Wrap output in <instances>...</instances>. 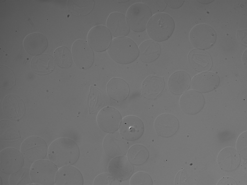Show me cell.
Returning <instances> with one entry per match:
<instances>
[{"instance_id":"6da1fadb","label":"cell","mask_w":247,"mask_h":185,"mask_svg":"<svg viewBox=\"0 0 247 185\" xmlns=\"http://www.w3.org/2000/svg\"><path fill=\"white\" fill-rule=\"evenodd\" d=\"M47 154L49 160L57 166L61 167L75 163L79 158V150L74 141L68 138H61L51 143Z\"/></svg>"},{"instance_id":"7a4b0ae2","label":"cell","mask_w":247,"mask_h":185,"mask_svg":"<svg viewBox=\"0 0 247 185\" xmlns=\"http://www.w3.org/2000/svg\"><path fill=\"white\" fill-rule=\"evenodd\" d=\"M111 58L116 62L126 64L135 60L139 55V50L136 43L126 37L114 39L107 50Z\"/></svg>"},{"instance_id":"3957f363","label":"cell","mask_w":247,"mask_h":185,"mask_svg":"<svg viewBox=\"0 0 247 185\" xmlns=\"http://www.w3.org/2000/svg\"><path fill=\"white\" fill-rule=\"evenodd\" d=\"M174 27V23L172 18L166 13H160L152 17L147 25V31L153 39L162 41L170 36Z\"/></svg>"},{"instance_id":"277c9868","label":"cell","mask_w":247,"mask_h":185,"mask_svg":"<svg viewBox=\"0 0 247 185\" xmlns=\"http://www.w3.org/2000/svg\"><path fill=\"white\" fill-rule=\"evenodd\" d=\"M57 166L50 160H41L33 163L30 169L32 181L38 185H53L57 172Z\"/></svg>"},{"instance_id":"5b68a950","label":"cell","mask_w":247,"mask_h":185,"mask_svg":"<svg viewBox=\"0 0 247 185\" xmlns=\"http://www.w3.org/2000/svg\"><path fill=\"white\" fill-rule=\"evenodd\" d=\"M20 151L26 161L33 163L44 158L48 152L47 145L41 138L31 136L23 142Z\"/></svg>"},{"instance_id":"8992f818","label":"cell","mask_w":247,"mask_h":185,"mask_svg":"<svg viewBox=\"0 0 247 185\" xmlns=\"http://www.w3.org/2000/svg\"><path fill=\"white\" fill-rule=\"evenodd\" d=\"M152 13L145 4L136 3L132 5L128 9L126 18L128 24L133 31L140 32L146 28L151 17Z\"/></svg>"},{"instance_id":"52a82bcc","label":"cell","mask_w":247,"mask_h":185,"mask_svg":"<svg viewBox=\"0 0 247 185\" xmlns=\"http://www.w3.org/2000/svg\"><path fill=\"white\" fill-rule=\"evenodd\" d=\"M190 38L192 44L200 49H207L215 43L216 35L214 30L205 24L198 25L191 30Z\"/></svg>"},{"instance_id":"ba28073f","label":"cell","mask_w":247,"mask_h":185,"mask_svg":"<svg viewBox=\"0 0 247 185\" xmlns=\"http://www.w3.org/2000/svg\"><path fill=\"white\" fill-rule=\"evenodd\" d=\"M23 157L18 149L12 147L5 148L0 152V169L3 173L13 174L22 167Z\"/></svg>"},{"instance_id":"9c48e42d","label":"cell","mask_w":247,"mask_h":185,"mask_svg":"<svg viewBox=\"0 0 247 185\" xmlns=\"http://www.w3.org/2000/svg\"><path fill=\"white\" fill-rule=\"evenodd\" d=\"M103 147L105 153L108 156L115 158L125 154L128 148L126 139L117 132L110 133L105 137Z\"/></svg>"},{"instance_id":"30bf717a","label":"cell","mask_w":247,"mask_h":185,"mask_svg":"<svg viewBox=\"0 0 247 185\" xmlns=\"http://www.w3.org/2000/svg\"><path fill=\"white\" fill-rule=\"evenodd\" d=\"M72 52L74 61L79 68L86 69L92 65L93 53L86 41L78 39L74 42L72 45Z\"/></svg>"},{"instance_id":"8fae6325","label":"cell","mask_w":247,"mask_h":185,"mask_svg":"<svg viewBox=\"0 0 247 185\" xmlns=\"http://www.w3.org/2000/svg\"><path fill=\"white\" fill-rule=\"evenodd\" d=\"M119 130L124 138L132 141L138 139L142 136L144 126L140 118L134 116H128L122 119Z\"/></svg>"},{"instance_id":"7c38bea8","label":"cell","mask_w":247,"mask_h":185,"mask_svg":"<svg viewBox=\"0 0 247 185\" xmlns=\"http://www.w3.org/2000/svg\"><path fill=\"white\" fill-rule=\"evenodd\" d=\"M111 39L109 30L103 25L97 26L91 29L87 37L90 47L97 51L106 50L110 43Z\"/></svg>"},{"instance_id":"4fadbf2b","label":"cell","mask_w":247,"mask_h":185,"mask_svg":"<svg viewBox=\"0 0 247 185\" xmlns=\"http://www.w3.org/2000/svg\"><path fill=\"white\" fill-rule=\"evenodd\" d=\"M121 117L119 111L111 107H107L98 114L97 121L99 127L103 131L112 133L119 128Z\"/></svg>"},{"instance_id":"5bb4252c","label":"cell","mask_w":247,"mask_h":185,"mask_svg":"<svg viewBox=\"0 0 247 185\" xmlns=\"http://www.w3.org/2000/svg\"><path fill=\"white\" fill-rule=\"evenodd\" d=\"M204 99L203 95L195 90L187 91L181 96L179 104L182 110L189 114H194L203 108Z\"/></svg>"},{"instance_id":"9a60e30c","label":"cell","mask_w":247,"mask_h":185,"mask_svg":"<svg viewBox=\"0 0 247 185\" xmlns=\"http://www.w3.org/2000/svg\"><path fill=\"white\" fill-rule=\"evenodd\" d=\"M178 119L174 115L165 113L158 116L154 123L156 132L164 137H170L174 134L179 128Z\"/></svg>"},{"instance_id":"2e32d148","label":"cell","mask_w":247,"mask_h":185,"mask_svg":"<svg viewBox=\"0 0 247 185\" xmlns=\"http://www.w3.org/2000/svg\"><path fill=\"white\" fill-rule=\"evenodd\" d=\"M109 172L118 180L123 181L132 175L133 167L125 157L114 158L110 162L108 166Z\"/></svg>"},{"instance_id":"e0dca14e","label":"cell","mask_w":247,"mask_h":185,"mask_svg":"<svg viewBox=\"0 0 247 185\" xmlns=\"http://www.w3.org/2000/svg\"><path fill=\"white\" fill-rule=\"evenodd\" d=\"M220 79L216 74L206 72L199 73L192 78L191 85L195 91L206 92L216 88L218 86Z\"/></svg>"},{"instance_id":"ac0fdd59","label":"cell","mask_w":247,"mask_h":185,"mask_svg":"<svg viewBox=\"0 0 247 185\" xmlns=\"http://www.w3.org/2000/svg\"><path fill=\"white\" fill-rule=\"evenodd\" d=\"M83 178L80 171L71 165L61 167L57 171L55 177L56 185H80L83 184Z\"/></svg>"},{"instance_id":"d6986e66","label":"cell","mask_w":247,"mask_h":185,"mask_svg":"<svg viewBox=\"0 0 247 185\" xmlns=\"http://www.w3.org/2000/svg\"><path fill=\"white\" fill-rule=\"evenodd\" d=\"M2 106L5 115L12 119H19L24 114V103L22 99L16 95L11 94L6 96L3 100Z\"/></svg>"},{"instance_id":"ffe728a7","label":"cell","mask_w":247,"mask_h":185,"mask_svg":"<svg viewBox=\"0 0 247 185\" xmlns=\"http://www.w3.org/2000/svg\"><path fill=\"white\" fill-rule=\"evenodd\" d=\"M108 30L114 36L122 37L128 34L129 28L125 16L119 12H113L109 15L107 22Z\"/></svg>"},{"instance_id":"44dd1931","label":"cell","mask_w":247,"mask_h":185,"mask_svg":"<svg viewBox=\"0 0 247 185\" xmlns=\"http://www.w3.org/2000/svg\"><path fill=\"white\" fill-rule=\"evenodd\" d=\"M217 161L223 170L231 171L237 169L240 162V155L234 148L227 147L221 150L218 154Z\"/></svg>"},{"instance_id":"7402d4cb","label":"cell","mask_w":247,"mask_h":185,"mask_svg":"<svg viewBox=\"0 0 247 185\" xmlns=\"http://www.w3.org/2000/svg\"><path fill=\"white\" fill-rule=\"evenodd\" d=\"M164 86L163 77L154 75L149 76L143 82L142 95L148 99H155L163 90Z\"/></svg>"},{"instance_id":"603a6c76","label":"cell","mask_w":247,"mask_h":185,"mask_svg":"<svg viewBox=\"0 0 247 185\" xmlns=\"http://www.w3.org/2000/svg\"><path fill=\"white\" fill-rule=\"evenodd\" d=\"M48 42L42 34L34 33L27 35L23 41V46L26 51L32 55L42 53L46 49Z\"/></svg>"},{"instance_id":"cb8c5ba5","label":"cell","mask_w":247,"mask_h":185,"mask_svg":"<svg viewBox=\"0 0 247 185\" xmlns=\"http://www.w3.org/2000/svg\"><path fill=\"white\" fill-rule=\"evenodd\" d=\"M191 66L196 70L205 72L209 70L212 65V61L209 54L206 51L195 49L191 51L188 56Z\"/></svg>"},{"instance_id":"d4e9b609","label":"cell","mask_w":247,"mask_h":185,"mask_svg":"<svg viewBox=\"0 0 247 185\" xmlns=\"http://www.w3.org/2000/svg\"><path fill=\"white\" fill-rule=\"evenodd\" d=\"M190 80L188 74L185 72L178 71L172 74L168 81L170 90L176 95L180 94L189 88Z\"/></svg>"},{"instance_id":"484cf974","label":"cell","mask_w":247,"mask_h":185,"mask_svg":"<svg viewBox=\"0 0 247 185\" xmlns=\"http://www.w3.org/2000/svg\"><path fill=\"white\" fill-rule=\"evenodd\" d=\"M107 91L112 99L121 101L127 97L129 90L128 84L124 80L120 78H113L107 85Z\"/></svg>"},{"instance_id":"4316f807","label":"cell","mask_w":247,"mask_h":185,"mask_svg":"<svg viewBox=\"0 0 247 185\" xmlns=\"http://www.w3.org/2000/svg\"><path fill=\"white\" fill-rule=\"evenodd\" d=\"M160 51V47L158 43L151 39L144 41L139 48L140 59L145 63H150L155 60L159 56Z\"/></svg>"},{"instance_id":"83f0119b","label":"cell","mask_w":247,"mask_h":185,"mask_svg":"<svg viewBox=\"0 0 247 185\" xmlns=\"http://www.w3.org/2000/svg\"><path fill=\"white\" fill-rule=\"evenodd\" d=\"M54 62L52 57L47 54H42L35 57L31 62L33 71L40 75L49 73L54 69Z\"/></svg>"},{"instance_id":"f1b7e54d","label":"cell","mask_w":247,"mask_h":185,"mask_svg":"<svg viewBox=\"0 0 247 185\" xmlns=\"http://www.w3.org/2000/svg\"><path fill=\"white\" fill-rule=\"evenodd\" d=\"M94 2L91 0H71L68 2L69 10L76 16H83L90 13L92 10Z\"/></svg>"},{"instance_id":"f546056e","label":"cell","mask_w":247,"mask_h":185,"mask_svg":"<svg viewBox=\"0 0 247 185\" xmlns=\"http://www.w3.org/2000/svg\"><path fill=\"white\" fill-rule=\"evenodd\" d=\"M128 159L134 165H140L145 162L149 157V153L143 146L136 144L132 146L128 150Z\"/></svg>"},{"instance_id":"4dcf8cb0","label":"cell","mask_w":247,"mask_h":185,"mask_svg":"<svg viewBox=\"0 0 247 185\" xmlns=\"http://www.w3.org/2000/svg\"><path fill=\"white\" fill-rule=\"evenodd\" d=\"M105 103V98L102 92L98 88L91 86L88 101L89 113L98 111L103 107Z\"/></svg>"},{"instance_id":"1f68e13d","label":"cell","mask_w":247,"mask_h":185,"mask_svg":"<svg viewBox=\"0 0 247 185\" xmlns=\"http://www.w3.org/2000/svg\"><path fill=\"white\" fill-rule=\"evenodd\" d=\"M0 139L13 140L19 138V132L15 126L11 122L3 120L0 122Z\"/></svg>"},{"instance_id":"d6a6232c","label":"cell","mask_w":247,"mask_h":185,"mask_svg":"<svg viewBox=\"0 0 247 185\" xmlns=\"http://www.w3.org/2000/svg\"><path fill=\"white\" fill-rule=\"evenodd\" d=\"M32 181L30 170L26 167H22L11 174L9 179L10 185H28Z\"/></svg>"},{"instance_id":"836d02e7","label":"cell","mask_w":247,"mask_h":185,"mask_svg":"<svg viewBox=\"0 0 247 185\" xmlns=\"http://www.w3.org/2000/svg\"><path fill=\"white\" fill-rule=\"evenodd\" d=\"M54 57L57 64L62 68L69 67L72 63V58L70 51L65 47L57 48L54 52Z\"/></svg>"},{"instance_id":"e575fe53","label":"cell","mask_w":247,"mask_h":185,"mask_svg":"<svg viewBox=\"0 0 247 185\" xmlns=\"http://www.w3.org/2000/svg\"><path fill=\"white\" fill-rule=\"evenodd\" d=\"M15 77L12 71L4 66H0V86L3 89H9L15 84Z\"/></svg>"},{"instance_id":"d590c367","label":"cell","mask_w":247,"mask_h":185,"mask_svg":"<svg viewBox=\"0 0 247 185\" xmlns=\"http://www.w3.org/2000/svg\"><path fill=\"white\" fill-rule=\"evenodd\" d=\"M131 185H152V180L150 175L144 172H139L134 174L130 181Z\"/></svg>"},{"instance_id":"8d00e7d4","label":"cell","mask_w":247,"mask_h":185,"mask_svg":"<svg viewBox=\"0 0 247 185\" xmlns=\"http://www.w3.org/2000/svg\"><path fill=\"white\" fill-rule=\"evenodd\" d=\"M94 185H119L118 180L111 174H100L95 178Z\"/></svg>"},{"instance_id":"74e56055","label":"cell","mask_w":247,"mask_h":185,"mask_svg":"<svg viewBox=\"0 0 247 185\" xmlns=\"http://www.w3.org/2000/svg\"><path fill=\"white\" fill-rule=\"evenodd\" d=\"M143 2L149 9L151 12L156 13L163 10L166 7V4L165 1L142 0Z\"/></svg>"},{"instance_id":"f35d334b","label":"cell","mask_w":247,"mask_h":185,"mask_svg":"<svg viewBox=\"0 0 247 185\" xmlns=\"http://www.w3.org/2000/svg\"><path fill=\"white\" fill-rule=\"evenodd\" d=\"M244 134H243L242 139V136L239 137L237 143V149L242 156L244 154L243 152H245L246 155V154L245 153V152L247 153V151L245 150V149L247 150V146H247L246 136L244 138Z\"/></svg>"},{"instance_id":"ab89813d","label":"cell","mask_w":247,"mask_h":185,"mask_svg":"<svg viewBox=\"0 0 247 185\" xmlns=\"http://www.w3.org/2000/svg\"><path fill=\"white\" fill-rule=\"evenodd\" d=\"M184 1V0H165L166 4L170 7L173 8H177L181 6L183 4Z\"/></svg>"}]
</instances>
